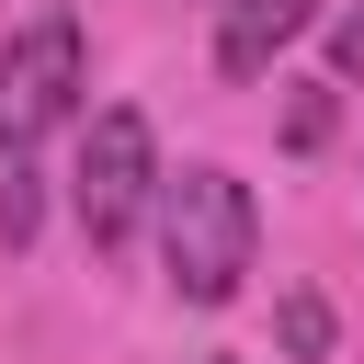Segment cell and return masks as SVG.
Here are the masks:
<instances>
[{"mask_svg": "<svg viewBox=\"0 0 364 364\" xmlns=\"http://www.w3.org/2000/svg\"><path fill=\"white\" fill-rule=\"evenodd\" d=\"M250 250H262V216H250V182L239 171H159V262L193 307H228L250 284Z\"/></svg>", "mask_w": 364, "mask_h": 364, "instance_id": "6da1fadb", "label": "cell"}, {"mask_svg": "<svg viewBox=\"0 0 364 364\" xmlns=\"http://www.w3.org/2000/svg\"><path fill=\"white\" fill-rule=\"evenodd\" d=\"M68 205H80V239H91V250H125V239H136V216L159 205V148H148V114H136V102H102V114H91Z\"/></svg>", "mask_w": 364, "mask_h": 364, "instance_id": "7a4b0ae2", "label": "cell"}, {"mask_svg": "<svg viewBox=\"0 0 364 364\" xmlns=\"http://www.w3.org/2000/svg\"><path fill=\"white\" fill-rule=\"evenodd\" d=\"M80 91H91L80 23H68V11L23 23V34L0 46V148H34V136H57V125L80 114Z\"/></svg>", "mask_w": 364, "mask_h": 364, "instance_id": "3957f363", "label": "cell"}, {"mask_svg": "<svg viewBox=\"0 0 364 364\" xmlns=\"http://www.w3.org/2000/svg\"><path fill=\"white\" fill-rule=\"evenodd\" d=\"M296 34H307V0H228V23H216V68H228V80H262Z\"/></svg>", "mask_w": 364, "mask_h": 364, "instance_id": "277c9868", "label": "cell"}, {"mask_svg": "<svg viewBox=\"0 0 364 364\" xmlns=\"http://www.w3.org/2000/svg\"><path fill=\"white\" fill-rule=\"evenodd\" d=\"M284 353H330V307L318 296H284Z\"/></svg>", "mask_w": 364, "mask_h": 364, "instance_id": "5b68a950", "label": "cell"}, {"mask_svg": "<svg viewBox=\"0 0 364 364\" xmlns=\"http://www.w3.org/2000/svg\"><path fill=\"white\" fill-rule=\"evenodd\" d=\"M0 239H34V171L0 182Z\"/></svg>", "mask_w": 364, "mask_h": 364, "instance_id": "8992f818", "label": "cell"}, {"mask_svg": "<svg viewBox=\"0 0 364 364\" xmlns=\"http://www.w3.org/2000/svg\"><path fill=\"white\" fill-rule=\"evenodd\" d=\"M284 136H296V148H318V136H330V91H296V114H284Z\"/></svg>", "mask_w": 364, "mask_h": 364, "instance_id": "52a82bcc", "label": "cell"}, {"mask_svg": "<svg viewBox=\"0 0 364 364\" xmlns=\"http://www.w3.org/2000/svg\"><path fill=\"white\" fill-rule=\"evenodd\" d=\"M330 68H364V11H341V23H330Z\"/></svg>", "mask_w": 364, "mask_h": 364, "instance_id": "ba28073f", "label": "cell"}]
</instances>
